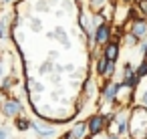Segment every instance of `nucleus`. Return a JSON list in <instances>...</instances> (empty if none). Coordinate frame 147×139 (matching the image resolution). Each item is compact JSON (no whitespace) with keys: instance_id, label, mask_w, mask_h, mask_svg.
<instances>
[{"instance_id":"1","label":"nucleus","mask_w":147,"mask_h":139,"mask_svg":"<svg viewBox=\"0 0 147 139\" xmlns=\"http://www.w3.org/2000/svg\"><path fill=\"white\" fill-rule=\"evenodd\" d=\"M103 129H105V119H103L101 115H95V117H91V121H89V133L97 135V133H101Z\"/></svg>"},{"instance_id":"2","label":"nucleus","mask_w":147,"mask_h":139,"mask_svg":"<svg viewBox=\"0 0 147 139\" xmlns=\"http://www.w3.org/2000/svg\"><path fill=\"white\" fill-rule=\"evenodd\" d=\"M117 57H119V47H117V43H109L107 49H105V59H107L109 63H115Z\"/></svg>"},{"instance_id":"3","label":"nucleus","mask_w":147,"mask_h":139,"mask_svg":"<svg viewBox=\"0 0 147 139\" xmlns=\"http://www.w3.org/2000/svg\"><path fill=\"white\" fill-rule=\"evenodd\" d=\"M111 36V32H109V26L107 24H101L99 26V30H97V43H107V38Z\"/></svg>"},{"instance_id":"4","label":"nucleus","mask_w":147,"mask_h":139,"mask_svg":"<svg viewBox=\"0 0 147 139\" xmlns=\"http://www.w3.org/2000/svg\"><path fill=\"white\" fill-rule=\"evenodd\" d=\"M97 71H99V75H107V73L111 71V65H109V61H107L105 57L99 61V65H97Z\"/></svg>"},{"instance_id":"5","label":"nucleus","mask_w":147,"mask_h":139,"mask_svg":"<svg viewBox=\"0 0 147 139\" xmlns=\"http://www.w3.org/2000/svg\"><path fill=\"white\" fill-rule=\"evenodd\" d=\"M133 30H135V36H141V34H143V30H145V22H143V20H139V22H137V26H135Z\"/></svg>"},{"instance_id":"6","label":"nucleus","mask_w":147,"mask_h":139,"mask_svg":"<svg viewBox=\"0 0 147 139\" xmlns=\"http://www.w3.org/2000/svg\"><path fill=\"white\" fill-rule=\"evenodd\" d=\"M4 111H6L8 115H14V111H18V105H16V103H8V105L4 107Z\"/></svg>"},{"instance_id":"7","label":"nucleus","mask_w":147,"mask_h":139,"mask_svg":"<svg viewBox=\"0 0 147 139\" xmlns=\"http://www.w3.org/2000/svg\"><path fill=\"white\" fill-rule=\"evenodd\" d=\"M16 125H18L20 129H26V127H28V121H26V119H16Z\"/></svg>"},{"instance_id":"8","label":"nucleus","mask_w":147,"mask_h":139,"mask_svg":"<svg viewBox=\"0 0 147 139\" xmlns=\"http://www.w3.org/2000/svg\"><path fill=\"white\" fill-rule=\"evenodd\" d=\"M145 73H147V63H143V65H141V69H139V73H137V75L141 77V75H145Z\"/></svg>"},{"instance_id":"9","label":"nucleus","mask_w":147,"mask_h":139,"mask_svg":"<svg viewBox=\"0 0 147 139\" xmlns=\"http://www.w3.org/2000/svg\"><path fill=\"white\" fill-rule=\"evenodd\" d=\"M61 139H69V137H61Z\"/></svg>"}]
</instances>
